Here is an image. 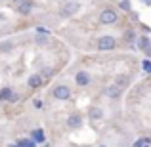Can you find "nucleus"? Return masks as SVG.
<instances>
[{
	"label": "nucleus",
	"mask_w": 151,
	"mask_h": 147,
	"mask_svg": "<svg viewBox=\"0 0 151 147\" xmlns=\"http://www.w3.org/2000/svg\"><path fill=\"white\" fill-rule=\"evenodd\" d=\"M100 23L101 25H113V23H117V11L113 8H105L100 14Z\"/></svg>",
	"instance_id": "nucleus-1"
},
{
	"label": "nucleus",
	"mask_w": 151,
	"mask_h": 147,
	"mask_svg": "<svg viewBox=\"0 0 151 147\" xmlns=\"http://www.w3.org/2000/svg\"><path fill=\"white\" fill-rule=\"evenodd\" d=\"M115 44H117V40H115L113 37H109V34H105V37H100V38H98V50H101V52L113 50Z\"/></svg>",
	"instance_id": "nucleus-2"
},
{
	"label": "nucleus",
	"mask_w": 151,
	"mask_h": 147,
	"mask_svg": "<svg viewBox=\"0 0 151 147\" xmlns=\"http://www.w3.org/2000/svg\"><path fill=\"white\" fill-rule=\"evenodd\" d=\"M33 8H35V4L31 2V0H19V2L14 4V10L17 11V14H21V15H29Z\"/></svg>",
	"instance_id": "nucleus-3"
},
{
	"label": "nucleus",
	"mask_w": 151,
	"mask_h": 147,
	"mask_svg": "<svg viewBox=\"0 0 151 147\" xmlns=\"http://www.w3.org/2000/svg\"><path fill=\"white\" fill-rule=\"evenodd\" d=\"M78 8H81V2H65L61 6V10H59V15H63V17H69V15H73V14H77L78 11Z\"/></svg>",
	"instance_id": "nucleus-4"
},
{
	"label": "nucleus",
	"mask_w": 151,
	"mask_h": 147,
	"mask_svg": "<svg viewBox=\"0 0 151 147\" xmlns=\"http://www.w3.org/2000/svg\"><path fill=\"white\" fill-rule=\"evenodd\" d=\"M54 98L59 99V101H65V99H69V98H71L69 86H67V84H58V86L54 88Z\"/></svg>",
	"instance_id": "nucleus-5"
},
{
	"label": "nucleus",
	"mask_w": 151,
	"mask_h": 147,
	"mask_svg": "<svg viewBox=\"0 0 151 147\" xmlns=\"http://www.w3.org/2000/svg\"><path fill=\"white\" fill-rule=\"evenodd\" d=\"M67 126H69L71 130H78L82 126V117L78 113H73V115H69L67 117Z\"/></svg>",
	"instance_id": "nucleus-6"
},
{
	"label": "nucleus",
	"mask_w": 151,
	"mask_h": 147,
	"mask_svg": "<svg viewBox=\"0 0 151 147\" xmlns=\"http://www.w3.org/2000/svg\"><path fill=\"white\" fill-rule=\"evenodd\" d=\"M75 80H77L78 86H88L90 84V75L86 73V71H78L77 77H75Z\"/></svg>",
	"instance_id": "nucleus-7"
},
{
	"label": "nucleus",
	"mask_w": 151,
	"mask_h": 147,
	"mask_svg": "<svg viewBox=\"0 0 151 147\" xmlns=\"http://www.w3.org/2000/svg\"><path fill=\"white\" fill-rule=\"evenodd\" d=\"M27 84H29V88H40V86H42V77H40V75H37V73H35V75H31V77H29V80H27Z\"/></svg>",
	"instance_id": "nucleus-8"
},
{
	"label": "nucleus",
	"mask_w": 151,
	"mask_h": 147,
	"mask_svg": "<svg viewBox=\"0 0 151 147\" xmlns=\"http://www.w3.org/2000/svg\"><path fill=\"white\" fill-rule=\"evenodd\" d=\"M121 90H122L121 86H117V84H111L109 88L105 90V94H107V96H109L111 99H117L119 96H121Z\"/></svg>",
	"instance_id": "nucleus-9"
},
{
	"label": "nucleus",
	"mask_w": 151,
	"mask_h": 147,
	"mask_svg": "<svg viewBox=\"0 0 151 147\" xmlns=\"http://www.w3.org/2000/svg\"><path fill=\"white\" fill-rule=\"evenodd\" d=\"M12 96H14L12 88H2V90H0V101H10Z\"/></svg>",
	"instance_id": "nucleus-10"
},
{
	"label": "nucleus",
	"mask_w": 151,
	"mask_h": 147,
	"mask_svg": "<svg viewBox=\"0 0 151 147\" xmlns=\"http://www.w3.org/2000/svg\"><path fill=\"white\" fill-rule=\"evenodd\" d=\"M138 46H140V50L149 52V50H151V40H149L147 37H142V38H140V42H138Z\"/></svg>",
	"instance_id": "nucleus-11"
},
{
	"label": "nucleus",
	"mask_w": 151,
	"mask_h": 147,
	"mask_svg": "<svg viewBox=\"0 0 151 147\" xmlns=\"http://www.w3.org/2000/svg\"><path fill=\"white\" fill-rule=\"evenodd\" d=\"M31 140H35L37 143H40V141H44V132H42L40 128L33 130V138H31Z\"/></svg>",
	"instance_id": "nucleus-12"
},
{
	"label": "nucleus",
	"mask_w": 151,
	"mask_h": 147,
	"mask_svg": "<svg viewBox=\"0 0 151 147\" xmlns=\"http://www.w3.org/2000/svg\"><path fill=\"white\" fill-rule=\"evenodd\" d=\"M101 117H103V111L100 107H94V109L90 111V118H92V120H100Z\"/></svg>",
	"instance_id": "nucleus-13"
},
{
	"label": "nucleus",
	"mask_w": 151,
	"mask_h": 147,
	"mask_svg": "<svg viewBox=\"0 0 151 147\" xmlns=\"http://www.w3.org/2000/svg\"><path fill=\"white\" fill-rule=\"evenodd\" d=\"M17 143H19V147H37V141L35 140H19Z\"/></svg>",
	"instance_id": "nucleus-14"
},
{
	"label": "nucleus",
	"mask_w": 151,
	"mask_h": 147,
	"mask_svg": "<svg viewBox=\"0 0 151 147\" xmlns=\"http://www.w3.org/2000/svg\"><path fill=\"white\" fill-rule=\"evenodd\" d=\"M115 84H117V86H121V88H122V86H126V84H128V77H119Z\"/></svg>",
	"instance_id": "nucleus-15"
},
{
	"label": "nucleus",
	"mask_w": 151,
	"mask_h": 147,
	"mask_svg": "<svg viewBox=\"0 0 151 147\" xmlns=\"http://www.w3.org/2000/svg\"><path fill=\"white\" fill-rule=\"evenodd\" d=\"M12 48H14L12 42H4V44H0V52H10Z\"/></svg>",
	"instance_id": "nucleus-16"
},
{
	"label": "nucleus",
	"mask_w": 151,
	"mask_h": 147,
	"mask_svg": "<svg viewBox=\"0 0 151 147\" xmlns=\"http://www.w3.org/2000/svg\"><path fill=\"white\" fill-rule=\"evenodd\" d=\"M37 42H38V44H44V42H48V34H38V37H37Z\"/></svg>",
	"instance_id": "nucleus-17"
},
{
	"label": "nucleus",
	"mask_w": 151,
	"mask_h": 147,
	"mask_svg": "<svg viewBox=\"0 0 151 147\" xmlns=\"http://www.w3.org/2000/svg\"><path fill=\"white\" fill-rule=\"evenodd\" d=\"M121 8H122V10H130V2H128V0H122V2H121Z\"/></svg>",
	"instance_id": "nucleus-18"
},
{
	"label": "nucleus",
	"mask_w": 151,
	"mask_h": 147,
	"mask_svg": "<svg viewBox=\"0 0 151 147\" xmlns=\"http://www.w3.org/2000/svg\"><path fill=\"white\" fill-rule=\"evenodd\" d=\"M126 40H128V42L134 40V33H132V31H128V33H126Z\"/></svg>",
	"instance_id": "nucleus-19"
},
{
	"label": "nucleus",
	"mask_w": 151,
	"mask_h": 147,
	"mask_svg": "<svg viewBox=\"0 0 151 147\" xmlns=\"http://www.w3.org/2000/svg\"><path fill=\"white\" fill-rule=\"evenodd\" d=\"M144 69L147 71V73H151V63L149 61H144Z\"/></svg>",
	"instance_id": "nucleus-20"
},
{
	"label": "nucleus",
	"mask_w": 151,
	"mask_h": 147,
	"mask_svg": "<svg viewBox=\"0 0 151 147\" xmlns=\"http://www.w3.org/2000/svg\"><path fill=\"white\" fill-rule=\"evenodd\" d=\"M17 99H19V96H17V94H14V96H12V99H10V103H15Z\"/></svg>",
	"instance_id": "nucleus-21"
},
{
	"label": "nucleus",
	"mask_w": 151,
	"mask_h": 147,
	"mask_svg": "<svg viewBox=\"0 0 151 147\" xmlns=\"http://www.w3.org/2000/svg\"><path fill=\"white\" fill-rule=\"evenodd\" d=\"M10 147H19V143H12V145H10Z\"/></svg>",
	"instance_id": "nucleus-22"
},
{
	"label": "nucleus",
	"mask_w": 151,
	"mask_h": 147,
	"mask_svg": "<svg viewBox=\"0 0 151 147\" xmlns=\"http://www.w3.org/2000/svg\"><path fill=\"white\" fill-rule=\"evenodd\" d=\"M0 21H4V15L2 14H0Z\"/></svg>",
	"instance_id": "nucleus-23"
},
{
	"label": "nucleus",
	"mask_w": 151,
	"mask_h": 147,
	"mask_svg": "<svg viewBox=\"0 0 151 147\" xmlns=\"http://www.w3.org/2000/svg\"><path fill=\"white\" fill-rule=\"evenodd\" d=\"M100 147H105V145H100Z\"/></svg>",
	"instance_id": "nucleus-24"
}]
</instances>
